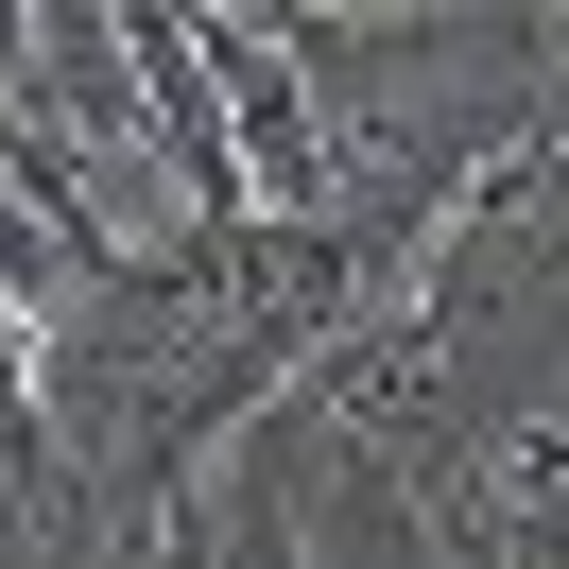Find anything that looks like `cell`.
Segmentation results:
<instances>
[{
  "label": "cell",
  "mask_w": 569,
  "mask_h": 569,
  "mask_svg": "<svg viewBox=\"0 0 569 569\" xmlns=\"http://www.w3.org/2000/svg\"><path fill=\"white\" fill-rule=\"evenodd\" d=\"M208 87H224V139H242V190H259V224H328L346 208V156H328V87H311V52H293V18H208Z\"/></svg>",
  "instance_id": "6da1fadb"
}]
</instances>
